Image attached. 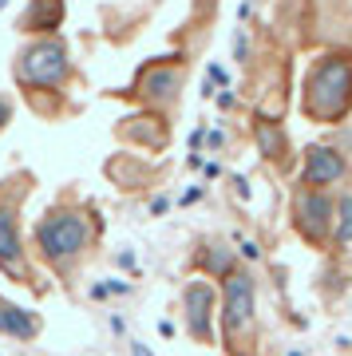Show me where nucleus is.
<instances>
[{"label":"nucleus","instance_id":"nucleus-1","mask_svg":"<svg viewBox=\"0 0 352 356\" xmlns=\"http://www.w3.org/2000/svg\"><path fill=\"white\" fill-rule=\"evenodd\" d=\"M103 234V222L95 218L91 206H67L56 202L44 210V218L32 229V245H36V257L51 273L67 277L72 269L88 257L91 242Z\"/></svg>","mask_w":352,"mask_h":356},{"label":"nucleus","instance_id":"nucleus-2","mask_svg":"<svg viewBox=\"0 0 352 356\" xmlns=\"http://www.w3.org/2000/svg\"><path fill=\"white\" fill-rule=\"evenodd\" d=\"M301 111H305V119L325 123V127H340L349 119L352 115V56L328 51V56H321L309 67Z\"/></svg>","mask_w":352,"mask_h":356},{"label":"nucleus","instance_id":"nucleus-3","mask_svg":"<svg viewBox=\"0 0 352 356\" xmlns=\"http://www.w3.org/2000/svg\"><path fill=\"white\" fill-rule=\"evenodd\" d=\"M222 348L230 356H257V289L246 269H234L222 281Z\"/></svg>","mask_w":352,"mask_h":356},{"label":"nucleus","instance_id":"nucleus-4","mask_svg":"<svg viewBox=\"0 0 352 356\" xmlns=\"http://www.w3.org/2000/svg\"><path fill=\"white\" fill-rule=\"evenodd\" d=\"M67 72H72V60H67L63 40H40V44L20 51V60H16V79L28 95H36V88L40 91L63 88Z\"/></svg>","mask_w":352,"mask_h":356},{"label":"nucleus","instance_id":"nucleus-5","mask_svg":"<svg viewBox=\"0 0 352 356\" xmlns=\"http://www.w3.org/2000/svg\"><path fill=\"white\" fill-rule=\"evenodd\" d=\"M333 218H337V206H333V198L325 191H309V186L293 191V229L309 245L321 250L333 238Z\"/></svg>","mask_w":352,"mask_h":356},{"label":"nucleus","instance_id":"nucleus-6","mask_svg":"<svg viewBox=\"0 0 352 356\" xmlns=\"http://www.w3.org/2000/svg\"><path fill=\"white\" fill-rule=\"evenodd\" d=\"M214 305L218 293L206 277H190L182 289V325L194 344H214Z\"/></svg>","mask_w":352,"mask_h":356},{"label":"nucleus","instance_id":"nucleus-7","mask_svg":"<svg viewBox=\"0 0 352 356\" xmlns=\"http://www.w3.org/2000/svg\"><path fill=\"white\" fill-rule=\"evenodd\" d=\"M20 198H13L8 206H0V269L20 285H36L32 281V266H28V250L20 242V222H16Z\"/></svg>","mask_w":352,"mask_h":356},{"label":"nucleus","instance_id":"nucleus-8","mask_svg":"<svg viewBox=\"0 0 352 356\" xmlns=\"http://www.w3.org/2000/svg\"><path fill=\"white\" fill-rule=\"evenodd\" d=\"M344 175H349V163H344V154H340L337 147H321V143L305 147L301 186H309V191H325V186L340 182Z\"/></svg>","mask_w":352,"mask_h":356},{"label":"nucleus","instance_id":"nucleus-9","mask_svg":"<svg viewBox=\"0 0 352 356\" xmlns=\"http://www.w3.org/2000/svg\"><path fill=\"white\" fill-rule=\"evenodd\" d=\"M182 76H186V67L175 64H151L138 72V83H135V95L138 99H151V103H175L178 99V88H182Z\"/></svg>","mask_w":352,"mask_h":356},{"label":"nucleus","instance_id":"nucleus-10","mask_svg":"<svg viewBox=\"0 0 352 356\" xmlns=\"http://www.w3.org/2000/svg\"><path fill=\"white\" fill-rule=\"evenodd\" d=\"M40 329H44V321L36 313H28V309H20V305L0 297V332L4 337H13V341H36Z\"/></svg>","mask_w":352,"mask_h":356},{"label":"nucleus","instance_id":"nucleus-11","mask_svg":"<svg viewBox=\"0 0 352 356\" xmlns=\"http://www.w3.org/2000/svg\"><path fill=\"white\" fill-rule=\"evenodd\" d=\"M257 147H262V154L269 159V163H285V154H289V139H285V131H281V123H257ZM293 159V154H289Z\"/></svg>","mask_w":352,"mask_h":356},{"label":"nucleus","instance_id":"nucleus-12","mask_svg":"<svg viewBox=\"0 0 352 356\" xmlns=\"http://www.w3.org/2000/svg\"><path fill=\"white\" fill-rule=\"evenodd\" d=\"M333 242L352 245V194H344L337 202V218H333Z\"/></svg>","mask_w":352,"mask_h":356},{"label":"nucleus","instance_id":"nucleus-13","mask_svg":"<svg viewBox=\"0 0 352 356\" xmlns=\"http://www.w3.org/2000/svg\"><path fill=\"white\" fill-rule=\"evenodd\" d=\"M127 356H154V353H151V348H147L143 341H131V348H127Z\"/></svg>","mask_w":352,"mask_h":356},{"label":"nucleus","instance_id":"nucleus-14","mask_svg":"<svg viewBox=\"0 0 352 356\" xmlns=\"http://www.w3.org/2000/svg\"><path fill=\"white\" fill-rule=\"evenodd\" d=\"M8 119H13V107L0 99V127H8Z\"/></svg>","mask_w":352,"mask_h":356}]
</instances>
